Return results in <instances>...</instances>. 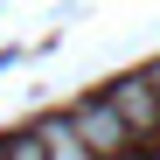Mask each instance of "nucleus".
<instances>
[{"mask_svg":"<svg viewBox=\"0 0 160 160\" xmlns=\"http://www.w3.org/2000/svg\"><path fill=\"white\" fill-rule=\"evenodd\" d=\"M104 104L118 112V125H125L132 146H139V139H160V98L146 91V77H118V84L104 91Z\"/></svg>","mask_w":160,"mask_h":160,"instance_id":"f257e3e1","label":"nucleus"},{"mask_svg":"<svg viewBox=\"0 0 160 160\" xmlns=\"http://www.w3.org/2000/svg\"><path fill=\"white\" fill-rule=\"evenodd\" d=\"M35 139H42V153H49V160H91V153H84V139L70 132V118H42V125H35Z\"/></svg>","mask_w":160,"mask_h":160,"instance_id":"7ed1b4c3","label":"nucleus"},{"mask_svg":"<svg viewBox=\"0 0 160 160\" xmlns=\"http://www.w3.org/2000/svg\"><path fill=\"white\" fill-rule=\"evenodd\" d=\"M118 160H132V153H118Z\"/></svg>","mask_w":160,"mask_h":160,"instance_id":"39448f33","label":"nucleus"},{"mask_svg":"<svg viewBox=\"0 0 160 160\" xmlns=\"http://www.w3.org/2000/svg\"><path fill=\"white\" fill-rule=\"evenodd\" d=\"M70 132L84 139V153L91 160H118V153H132V139H125V125H118V112L104 98H91V104H77L70 112Z\"/></svg>","mask_w":160,"mask_h":160,"instance_id":"f03ea898","label":"nucleus"},{"mask_svg":"<svg viewBox=\"0 0 160 160\" xmlns=\"http://www.w3.org/2000/svg\"><path fill=\"white\" fill-rule=\"evenodd\" d=\"M0 160H49L35 132H14V139H0Z\"/></svg>","mask_w":160,"mask_h":160,"instance_id":"20e7f679","label":"nucleus"}]
</instances>
